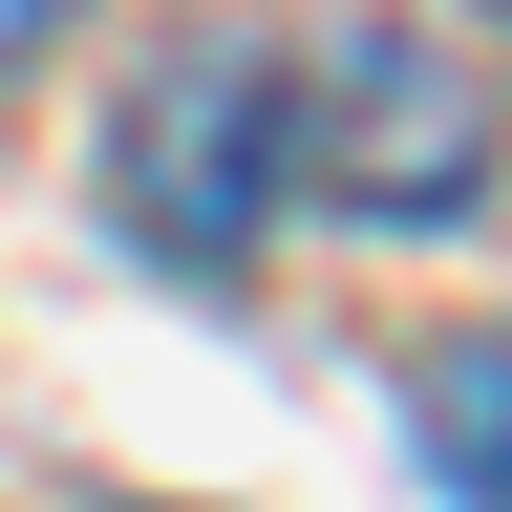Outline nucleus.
Listing matches in <instances>:
<instances>
[{"label": "nucleus", "mask_w": 512, "mask_h": 512, "mask_svg": "<svg viewBox=\"0 0 512 512\" xmlns=\"http://www.w3.org/2000/svg\"><path fill=\"white\" fill-rule=\"evenodd\" d=\"M491 64L470 43H427V22H363V43H320L299 64V192L320 214H363V235H448L491 192Z\"/></svg>", "instance_id": "obj_2"}, {"label": "nucleus", "mask_w": 512, "mask_h": 512, "mask_svg": "<svg viewBox=\"0 0 512 512\" xmlns=\"http://www.w3.org/2000/svg\"><path fill=\"white\" fill-rule=\"evenodd\" d=\"M64 22H86V0H0V86H22V64H43Z\"/></svg>", "instance_id": "obj_4"}, {"label": "nucleus", "mask_w": 512, "mask_h": 512, "mask_svg": "<svg viewBox=\"0 0 512 512\" xmlns=\"http://www.w3.org/2000/svg\"><path fill=\"white\" fill-rule=\"evenodd\" d=\"M107 214L150 278H256L299 214V64L278 43H171L107 107Z\"/></svg>", "instance_id": "obj_1"}, {"label": "nucleus", "mask_w": 512, "mask_h": 512, "mask_svg": "<svg viewBox=\"0 0 512 512\" xmlns=\"http://www.w3.org/2000/svg\"><path fill=\"white\" fill-rule=\"evenodd\" d=\"M406 470L448 512H512V320H448L406 363Z\"/></svg>", "instance_id": "obj_3"}]
</instances>
